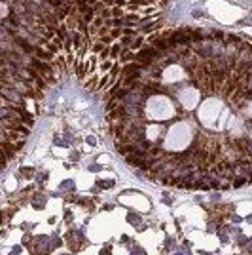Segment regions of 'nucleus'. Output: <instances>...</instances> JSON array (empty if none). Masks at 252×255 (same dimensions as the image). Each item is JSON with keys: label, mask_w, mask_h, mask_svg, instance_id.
<instances>
[{"label": "nucleus", "mask_w": 252, "mask_h": 255, "mask_svg": "<svg viewBox=\"0 0 252 255\" xmlns=\"http://www.w3.org/2000/svg\"><path fill=\"white\" fill-rule=\"evenodd\" d=\"M19 116H21V120H23V122H25L28 127L34 124V116H32V114H28L25 109H19Z\"/></svg>", "instance_id": "f257e3e1"}, {"label": "nucleus", "mask_w": 252, "mask_h": 255, "mask_svg": "<svg viewBox=\"0 0 252 255\" xmlns=\"http://www.w3.org/2000/svg\"><path fill=\"white\" fill-rule=\"evenodd\" d=\"M248 181H250V179H247V177H244V175H237V177H235V181L231 183V187L239 189V187H243L244 183H248Z\"/></svg>", "instance_id": "f03ea898"}, {"label": "nucleus", "mask_w": 252, "mask_h": 255, "mask_svg": "<svg viewBox=\"0 0 252 255\" xmlns=\"http://www.w3.org/2000/svg\"><path fill=\"white\" fill-rule=\"evenodd\" d=\"M112 15L114 17H119V15H123V12H121L119 6H112Z\"/></svg>", "instance_id": "7ed1b4c3"}]
</instances>
